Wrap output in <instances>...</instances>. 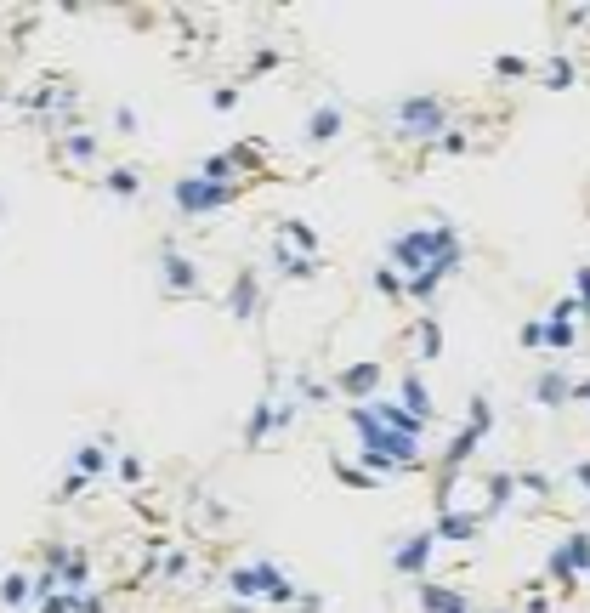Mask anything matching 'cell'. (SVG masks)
I'll return each instance as SVG.
<instances>
[{
	"mask_svg": "<svg viewBox=\"0 0 590 613\" xmlns=\"http://www.w3.org/2000/svg\"><path fill=\"white\" fill-rule=\"evenodd\" d=\"M415 608L420 613H460L471 608V591H460V585H449V579H420L415 585Z\"/></svg>",
	"mask_w": 590,
	"mask_h": 613,
	"instance_id": "obj_17",
	"label": "cell"
},
{
	"mask_svg": "<svg viewBox=\"0 0 590 613\" xmlns=\"http://www.w3.org/2000/svg\"><path fill=\"white\" fill-rule=\"evenodd\" d=\"M562 23H568V29H585L590 12H585V6H573V12H562Z\"/></svg>",
	"mask_w": 590,
	"mask_h": 613,
	"instance_id": "obj_48",
	"label": "cell"
},
{
	"mask_svg": "<svg viewBox=\"0 0 590 613\" xmlns=\"http://www.w3.org/2000/svg\"><path fill=\"white\" fill-rule=\"evenodd\" d=\"M205 273H199V262H193L188 250L176 245V239H159V290L171 301H193V296H205Z\"/></svg>",
	"mask_w": 590,
	"mask_h": 613,
	"instance_id": "obj_6",
	"label": "cell"
},
{
	"mask_svg": "<svg viewBox=\"0 0 590 613\" xmlns=\"http://www.w3.org/2000/svg\"><path fill=\"white\" fill-rule=\"evenodd\" d=\"M227 596H239V602H273V608H295V579L278 568L273 557H250V562H233L222 574Z\"/></svg>",
	"mask_w": 590,
	"mask_h": 613,
	"instance_id": "obj_4",
	"label": "cell"
},
{
	"mask_svg": "<svg viewBox=\"0 0 590 613\" xmlns=\"http://www.w3.org/2000/svg\"><path fill=\"white\" fill-rule=\"evenodd\" d=\"M568 483H573V489H585V494H590V460H579V466H573V472H568Z\"/></svg>",
	"mask_w": 590,
	"mask_h": 613,
	"instance_id": "obj_47",
	"label": "cell"
},
{
	"mask_svg": "<svg viewBox=\"0 0 590 613\" xmlns=\"http://www.w3.org/2000/svg\"><path fill=\"white\" fill-rule=\"evenodd\" d=\"M381 262L392 273H403V301H415V307H432L437 290L466 267V233L454 228L443 211H432L426 222H409L386 239Z\"/></svg>",
	"mask_w": 590,
	"mask_h": 613,
	"instance_id": "obj_1",
	"label": "cell"
},
{
	"mask_svg": "<svg viewBox=\"0 0 590 613\" xmlns=\"http://www.w3.org/2000/svg\"><path fill=\"white\" fill-rule=\"evenodd\" d=\"M0 608L6 613H35V574L6 568V574H0Z\"/></svg>",
	"mask_w": 590,
	"mask_h": 613,
	"instance_id": "obj_20",
	"label": "cell"
},
{
	"mask_svg": "<svg viewBox=\"0 0 590 613\" xmlns=\"http://www.w3.org/2000/svg\"><path fill=\"white\" fill-rule=\"evenodd\" d=\"M517 347L522 352H545V318H522L517 324Z\"/></svg>",
	"mask_w": 590,
	"mask_h": 613,
	"instance_id": "obj_37",
	"label": "cell"
},
{
	"mask_svg": "<svg viewBox=\"0 0 590 613\" xmlns=\"http://www.w3.org/2000/svg\"><path fill=\"white\" fill-rule=\"evenodd\" d=\"M69 472L91 477V483H103V477L114 472V455H108L103 443L91 438V443H80V449H74V455H69Z\"/></svg>",
	"mask_w": 590,
	"mask_h": 613,
	"instance_id": "obj_22",
	"label": "cell"
},
{
	"mask_svg": "<svg viewBox=\"0 0 590 613\" xmlns=\"http://www.w3.org/2000/svg\"><path fill=\"white\" fill-rule=\"evenodd\" d=\"M341 131H347V103L341 97H324V103L307 108V120H301V148H330V142H341Z\"/></svg>",
	"mask_w": 590,
	"mask_h": 613,
	"instance_id": "obj_9",
	"label": "cell"
},
{
	"mask_svg": "<svg viewBox=\"0 0 590 613\" xmlns=\"http://www.w3.org/2000/svg\"><path fill=\"white\" fill-rule=\"evenodd\" d=\"M381 392H386V364L381 358H358V364L335 369V398L369 403V398H381Z\"/></svg>",
	"mask_w": 590,
	"mask_h": 613,
	"instance_id": "obj_10",
	"label": "cell"
},
{
	"mask_svg": "<svg viewBox=\"0 0 590 613\" xmlns=\"http://www.w3.org/2000/svg\"><path fill=\"white\" fill-rule=\"evenodd\" d=\"M432 534L443 551H460V545H477L483 540V511L477 506H449V511H432Z\"/></svg>",
	"mask_w": 590,
	"mask_h": 613,
	"instance_id": "obj_11",
	"label": "cell"
},
{
	"mask_svg": "<svg viewBox=\"0 0 590 613\" xmlns=\"http://www.w3.org/2000/svg\"><path fill=\"white\" fill-rule=\"evenodd\" d=\"M585 330H590V307H585Z\"/></svg>",
	"mask_w": 590,
	"mask_h": 613,
	"instance_id": "obj_54",
	"label": "cell"
},
{
	"mask_svg": "<svg viewBox=\"0 0 590 613\" xmlns=\"http://www.w3.org/2000/svg\"><path fill=\"white\" fill-rule=\"evenodd\" d=\"M460 154H471V137H466V131H449V137L432 148V159H460Z\"/></svg>",
	"mask_w": 590,
	"mask_h": 613,
	"instance_id": "obj_40",
	"label": "cell"
},
{
	"mask_svg": "<svg viewBox=\"0 0 590 613\" xmlns=\"http://www.w3.org/2000/svg\"><path fill=\"white\" fill-rule=\"evenodd\" d=\"M330 472H335V483H347V489H381V477H375V472H364L358 460H341V455H335V466H330Z\"/></svg>",
	"mask_w": 590,
	"mask_h": 613,
	"instance_id": "obj_33",
	"label": "cell"
},
{
	"mask_svg": "<svg viewBox=\"0 0 590 613\" xmlns=\"http://www.w3.org/2000/svg\"><path fill=\"white\" fill-rule=\"evenodd\" d=\"M477 443H488V432H494V398L488 392H471L466 398V421H460Z\"/></svg>",
	"mask_w": 590,
	"mask_h": 613,
	"instance_id": "obj_25",
	"label": "cell"
},
{
	"mask_svg": "<svg viewBox=\"0 0 590 613\" xmlns=\"http://www.w3.org/2000/svg\"><path fill=\"white\" fill-rule=\"evenodd\" d=\"M103 193H108V199H137V193H142V171H137V165H108V171H103Z\"/></svg>",
	"mask_w": 590,
	"mask_h": 613,
	"instance_id": "obj_27",
	"label": "cell"
},
{
	"mask_svg": "<svg viewBox=\"0 0 590 613\" xmlns=\"http://www.w3.org/2000/svg\"><path fill=\"white\" fill-rule=\"evenodd\" d=\"M517 494H528V500H551L556 477L545 472V466H517Z\"/></svg>",
	"mask_w": 590,
	"mask_h": 613,
	"instance_id": "obj_29",
	"label": "cell"
},
{
	"mask_svg": "<svg viewBox=\"0 0 590 613\" xmlns=\"http://www.w3.org/2000/svg\"><path fill=\"white\" fill-rule=\"evenodd\" d=\"M86 489H91V477H80V472H63V483H57L63 500H74V494H86Z\"/></svg>",
	"mask_w": 590,
	"mask_h": 613,
	"instance_id": "obj_42",
	"label": "cell"
},
{
	"mask_svg": "<svg viewBox=\"0 0 590 613\" xmlns=\"http://www.w3.org/2000/svg\"><path fill=\"white\" fill-rule=\"evenodd\" d=\"M522 613H551V596H528V602H522Z\"/></svg>",
	"mask_w": 590,
	"mask_h": 613,
	"instance_id": "obj_50",
	"label": "cell"
},
{
	"mask_svg": "<svg viewBox=\"0 0 590 613\" xmlns=\"http://www.w3.org/2000/svg\"><path fill=\"white\" fill-rule=\"evenodd\" d=\"M369 290L386 301H403V273H392L386 262H375V273H369Z\"/></svg>",
	"mask_w": 590,
	"mask_h": 613,
	"instance_id": "obj_35",
	"label": "cell"
},
{
	"mask_svg": "<svg viewBox=\"0 0 590 613\" xmlns=\"http://www.w3.org/2000/svg\"><path fill=\"white\" fill-rule=\"evenodd\" d=\"M409 341H415L420 364H437V358H443V324H437V313H420L415 330H409Z\"/></svg>",
	"mask_w": 590,
	"mask_h": 613,
	"instance_id": "obj_24",
	"label": "cell"
},
{
	"mask_svg": "<svg viewBox=\"0 0 590 613\" xmlns=\"http://www.w3.org/2000/svg\"><path fill=\"white\" fill-rule=\"evenodd\" d=\"M63 591H91V551L86 545H69V557H63Z\"/></svg>",
	"mask_w": 590,
	"mask_h": 613,
	"instance_id": "obj_26",
	"label": "cell"
},
{
	"mask_svg": "<svg viewBox=\"0 0 590 613\" xmlns=\"http://www.w3.org/2000/svg\"><path fill=\"white\" fill-rule=\"evenodd\" d=\"M585 574H590V528H568V534L551 545V557H545V579H556L562 591H573Z\"/></svg>",
	"mask_w": 590,
	"mask_h": 613,
	"instance_id": "obj_8",
	"label": "cell"
},
{
	"mask_svg": "<svg viewBox=\"0 0 590 613\" xmlns=\"http://www.w3.org/2000/svg\"><path fill=\"white\" fill-rule=\"evenodd\" d=\"M392 398H398L403 409L415 415V421H426V426L437 421V392H432V386H426V375H420V364H415V369H403L398 381H392Z\"/></svg>",
	"mask_w": 590,
	"mask_h": 613,
	"instance_id": "obj_15",
	"label": "cell"
},
{
	"mask_svg": "<svg viewBox=\"0 0 590 613\" xmlns=\"http://www.w3.org/2000/svg\"><path fill=\"white\" fill-rule=\"evenodd\" d=\"M222 613H256V602H239V596H233V602H222Z\"/></svg>",
	"mask_w": 590,
	"mask_h": 613,
	"instance_id": "obj_51",
	"label": "cell"
},
{
	"mask_svg": "<svg viewBox=\"0 0 590 613\" xmlns=\"http://www.w3.org/2000/svg\"><path fill=\"white\" fill-rule=\"evenodd\" d=\"M381 125L398 142L437 148V142L454 131V108H449V97H437V91H409V97H392V103L381 108Z\"/></svg>",
	"mask_w": 590,
	"mask_h": 613,
	"instance_id": "obj_3",
	"label": "cell"
},
{
	"mask_svg": "<svg viewBox=\"0 0 590 613\" xmlns=\"http://www.w3.org/2000/svg\"><path fill=\"white\" fill-rule=\"evenodd\" d=\"M278 245H290V250H301V256H324V239H318V228L307 222V216H278V233H273Z\"/></svg>",
	"mask_w": 590,
	"mask_h": 613,
	"instance_id": "obj_18",
	"label": "cell"
},
{
	"mask_svg": "<svg viewBox=\"0 0 590 613\" xmlns=\"http://www.w3.org/2000/svg\"><path fill=\"white\" fill-rule=\"evenodd\" d=\"M528 403L545 409V415H551V409H568V403H573V375L562 364L534 369V381H528Z\"/></svg>",
	"mask_w": 590,
	"mask_h": 613,
	"instance_id": "obj_14",
	"label": "cell"
},
{
	"mask_svg": "<svg viewBox=\"0 0 590 613\" xmlns=\"http://www.w3.org/2000/svg\"><path fill=\"white\" fill-rule=\"evenodd\" d=\"M267 262H273L278 279H290V284H313L318 279V262H313V256H301V250L278 245V239H273V250H267Z\"/></svg>",
	"mask_w": 590,
	"mask_h": 613,
	"instance_id": "obj_19",
	"label": "cell"
},
{
	"mask_svg": "<svg viewBox=\"0 0 590 613\" xmlns=\"http://www.w3.org/2000/svg\"><path fill=\"white\" fill-rule=\"evenodd\" d=\"M534 74H539L545 91H568L573 80H579V63H573L568 52H545V63H534Z\"/></svg>",
	"mask_w": 590,
	"mask_h": 613,
	"instance_id": "obj_23",
	"label": "cell"
},
{
	"mask_svg": "<svg viewBox=\"0 0 590 613\" xmlns=\"http://www.w3.org/2000/svg\"><path fill=\"white\" fill-rule=\"evenodd\" d=\"M35 613H80V591H57V596H40Z\"/></svg>",
	"mask_w": 590,
	"mask_h": 613,
	"instance_id": "obj_38",
	"label": "cell"
},
{
	"mask_svg": "<svg viewBox=\"0 0 590 613\" xmlns=\"http://www.w3.org/2000/svg\"><path fill=\"white\" fill-rule=\"evenodd\" d=\"M568 296H579V301L590 307V262H579V267H573V290H568Z\"/></svg>",
	"mask_w": 590,
	"mask_h": 613,
	"instance_id": "obj_43",
	"label": "cell"
},
{
	"mask_svg": "<svg viewBox=\"0 0 590 613\" xmlns=\"http://www.w3.org/2000/svg\"><path fill=\"white\" fill-rule=\"evenodd\" d=\"M0 216H6V193H0Z\"/></svg>",
	"mask_w": 590,
	"mask_h": 613,
	"instance_id": "obj_53",
	"label": "cell"
},
{
	"mask_svg": "<svg viewBox=\"0 0 590 613\" xmlns=\"http://www.w3.org/2000/svg\"><path fill=\"white\" fill-rule=\"evenodd\" d=\"M347 432L358 438V466L364 472H375L386 483V477H409L420 472L426 460H420V438H403V432H392V426L381 421V409H375V398L369 403H347Z\"/></svg>",
	"mask_w": 590,
	"mask_h": 613,
	"instance_id": "obj_2",
	"label": "cell"
},
{
	"mask_svg": "<svg viewBox=\"0 0 590 613\" xmlns=\"http://www.w3.org/2000/svg\"><path fill=\"white\" fill-rule=\"evenodd\" d=\"M222 307H227V318H239V324H256L261 307H267V290H261V273H256V267H239V273H233Z\"/></svg>",
	"mask_w": 590,
	"mask_h": 613,
	"instance_id": "obj_13",
	"label": "cell"
},
{
	"mask_svg": "<svg viewBox=\"0 0 590 613\" xmlns=\"http://www.w3.org/2000/svg\"><path fill=\"white\" fill-rule=\"evenodd\" d=\"M80 613H108V596L103 591H80Z\"/></svg>",
	"mask_w": 590,
	"mask_h": 613,
	"instance_id": "obj_46",
	"label": "cell"
},
{
	"mask_svg": "<svg viewBox=\"0 0 590 613\" xmlns=\"http://www.w3.org/2000/svg\"><path fill=\"white\" fill-rule=\"evenodd\" d=\"M57 159H63L69 171H91V165L103 159V137H97V131H86V125H74V131H63V137H57Z\"/></svg>",
	"mask_w": 590,
	"mask_h": 613,
	"instance_id": "obj_16",
	"label": "cell"
},
{
	"mask_svg": "<svg viewBox=\"0 0 590 613\" xmlns=\"http://www.w3.org/2000/svg\"><path fill=\"white\" fill-rule=\"evenodd\" d=\"M210 108H216V114H233V108H239V86H216L210 91Z\"/></svg>",
	"mask_w": 590,
	"mask_h": 613,
	"instance_id": "obj_41",
	"label": "cell"
},
{
	"mask_svg": "<svg viewBox=\"0 0 590 613\" xmlns=\"http://www.w3.org/2000/svg\"><path fill=\"white\" fill-rule=\"evenodd\" d=\"M114 477H120L125 489H142V483H148V460L131 455V449H120V455H114Z\"/></svg>",
	"mask_w": 590,
	"mask_h": 613,
	"instance_id": "obj_32",
	"label": "cell"
},
{
	"mask_svg": "<svg viewBox=\"0 0 590 613\" xmlns=\"http://www.w3.org/2000/svg\"><path fill=\"white\" fill-rule=\"evenodd\" d=\"M579 341H585V330H579V324H551V318H545V352L568 358V352H579Z\"/></svg>",
	"mask_w": 590,
	"mask_h": 613,
	"instance_id": "obj_30",
	"label": "cell"
},
{
	"mask_svg": "<svg viewBox=\"0 0 590 613\" xmlns=\"http://www.w3.org/2000/svg\"><path fill=\"white\" fill-rule=\"evenodd\" d=\"M188 568H193V557L182 551V545H165V551H154V574H159V579H171V585H176V579H188Z\"/></svg>",
	"mask_w": 590,
	"mask_h": 613,
	"instance_id": "obj_31",
	"label": "cell"
},
{
	"mask_svg": "<svg viewBox=\"0 0 590 613\" xmlns=\"http://www.w3.org/2000/svg\"><path fill=\"white\" fill-rule=\"evenodd\" d=\"M114 125H120L125 137H137V108H131V103H120V108H114Z\"/></svg>",
	"mask_w": 590,
	"mask_h": 613,
	"instance_id": "obj_44",
	"label": "cell"
},
{
	"mask_svg": "<svg viewBox=\"0 0 590 613\" xmlns=\"http://www.w3.org/2000/svg\"><path fill=\"white\" fill-rule=\"evenodd\" d=\"M573 403H590V375H573Z\"/></svg>",
	"mask_w": 590,
	"mask_h": 613,
	"instance_id": "obj_49",
	"label": "cell"
},
{
	"mask_svg": "<svg viewBox=\"0 0 590 613\" xmlns=\"http://www.w3.org/2000/svg\"><path fill=\"white\" fill-rule=\"evenodd\" d=\"M483 613H517V608H483Z\"/></svg>",
	"mask_w": 590,
	"mask_h": 613,
	"instance_id": "obj_52",
	"label": "cell"
},
{
	"mask_svg": "<svg viewBox=\"0 0 590 613\" xmlns=\"http://www.w3.org/2000/svg\"><path fill=\"white\" fill-rule=\"evenodd\" d=\"M477 489H483V523H494V517H505V511L517 506V466H483L477 472Z\"/></svg>",
	"mask_w": 590,
	"mask_h": 613,
	"instance_id": "obj_12",
	"label": "cell"
},
{
	"mask_svg": "<svg viewBox=\"0 0 590 613\" xmlns=\"http://www.w3.org/2000/svg\"><path fill=\"white\" fill-rule=\"evenodd\" d=\"M437 551H443V545H437L432 523H426V528H409V534L386 551V562H392V574H403V579H415V585H420V579H432Z\"/></svg>",
	"mask_w": 590,
	"mask_h": 613,
	"instance_id": "obj_7",
	"label": "cell"
},
{
	"mask_svg": "<svg viewBox=\"0 0 590 613\" xmlns=\"http://www.w3.org/2000/svg\"><path fill=\"white\" fill-rule=\"evenodd\" d=\"M295 613H324V591H301L295 596Z\"/></svg>",
	"mask_w": 590,
	"mask_h": 613,
	"instance_id": "obj_45",
	"label": "cell"
},
{
	"mask_svg": "<svg viewBox=\"0 0 590 613\" xmlns=\"http://www.w3.org/2000/svg\"><path fill=\"white\" fill-rule=\"evenodd\" d=\"M545 318H551V324H579V330H585V301L579 296H556Z\"/></svg>",
	"mask_w": 590,
	"mask_h": 613,
	"instance_id": "obj_36",
	"label": "cell"
},
{
	"mask_svg": "<svg viewBox=\"0 0 590 613\" xmlns=\"http://www.w3.org/2000/svg\"><path fill=\"white\" fill-rule=\"evenodd\" d=\"M278 63H284V52H278V46H256V57H250V69H244V74L256 80V74H273Z\"/></svg>",
	"mask_w": 590,
	"mask_h": 613,
	"instance_id": "obj_39",
	"label": "cell"
},
{
	"mask_svg": "<svg viewBox=\"0 0 590 613\" xmlns=\"http://www.w3.org/2000/svg\"><path fill=\"white\" fill-rule=\"evenodd\" d=\"M295 398L307 403V409H313V403H330L335 381H318V375H301V369H295Z\"/></svg>",
	"mask_w": 590,
	"mask_h": 613,
	"instance_id": "obj_34",
	"label": "cell"
},
{
	"mask_svg": "<svg viewBox=\"0 0 590 613\" xmlns=\"http://www.w3.org/2000/svg\"><path fill=\"white\" fill-rule=\"evenodd\" d=\"M488 74H494V80H534V57L528 52H494L488 57Z\"/></svg>",
	"mask_w": 590,
	"mask_h": 613,
	"instance_id": "obj_28",
	"label": "cell"
},
{
	"mask_svg": "<svg viewBox=\"0 0 590 613\" xmlns=\"http://www.w3.org/2000/svg\"><path fill=\"white\" fill-rule=\"evenodd\" d=\"M460 613H471V608H460Z\"/></svg>",
	"mask_w": 590,
	"mask_h": 613,
	"instance_id": "obj_55",
	"label": "cell"
},
{
	"mask_svg": "<svg viewBox=\"0 0 590 613\" xmlns=\"http://www.w3.org/2000/svg\"><path fill=\"white\" fill-rule=\"evenodd\" d=\"M244 449H261V443L267 438H278V403L273 398H261L256 409H250V415H244Z\"/></svg>",
	"mask_w": 590,
	"mask_h": 613,
	"instance_id": "obj_21",
	"label": "cell"
},
{
	"mask_svg": "<svg viewBox=\"0 0 590 613\" xmlns=\"http://www.w3.org/2000/svg\"><path fill=\"white\" fill-rule=\"evenodd\" d=\"M165 193H171V211H176V216H188V222H205V216L227 211V205L239 199L244 182H210V176L188 171V176H176Z\"/></svg>",
	"mask_w": 590,
	"mask_h": 613,
	"instance_id": "obj_5",
	"label": "cell"
}]
</instances>
